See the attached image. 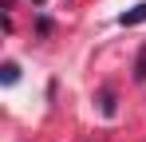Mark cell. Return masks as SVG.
<instances>
[{
    "label": "cell",
    "instance_id": "cell-1",
    "mask_svg": "<svg viewBox=\"0 0 146 142\" xmlns=\"http://www.w3.org/2000/svg\"><path fill=\"white\" fill-rule=\"evenodd\" d=\"M142 20H146V0H142V4H134L130 12H122V16H119V24H122V28H130V24H142Z\"/></svg>",
    "mask_w": 146,
    "mask_h": 142
},
{
    "label": "cell",
    "instance_id": "cell-2",
    "mask_svg": "<svg viewBox=\"0 0 146 142\" xmlns=\"http://www.w3.org/2000/svg\"><path fill=\"white\" fill-rule=\"evenodd\" d=\"M134 79H146V47L138 51V59H134Z\"/></svg>",
    "mask_w": 146,
    "mask_h": 142
},
{
    "label": "cell",
    "instance_id": "cell-3",
    "mask_svg": "<svg viewBox=\"0 0 146 142\" xmlns=\"http://www.w3.org/2000/svg\"><path fill=\"white\" fill-rule=\"evenodd\" d=\"M20 79V67L16 63H4V83H16Z\"/></svg>",
    "mask_w": 146,
    "mask_h": 142
}]
</instances>
